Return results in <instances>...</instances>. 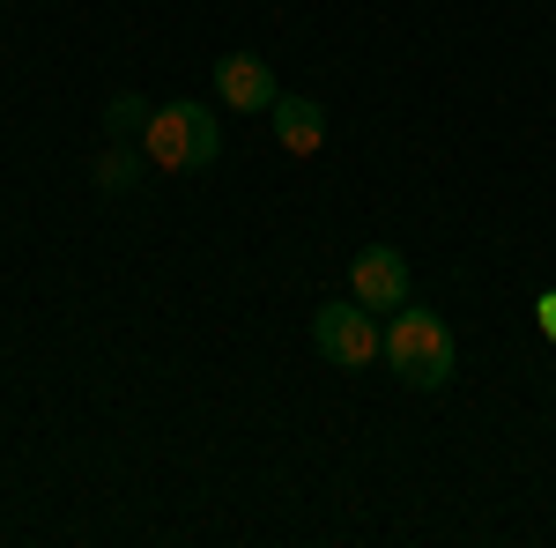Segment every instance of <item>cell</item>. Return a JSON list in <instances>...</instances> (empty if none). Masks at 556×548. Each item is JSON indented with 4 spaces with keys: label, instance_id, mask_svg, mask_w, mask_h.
<instances>
[{
    "label": "cell",
    "instance_id": "cell-6",
    "mask_svg": "<svg viewBox=\"0 0 556 548\" xmlns=\"http://www.w3.org/2000/svg\"><path fill=\"white\" fill-rule=\"evenodd\" d=\"M267 119H275V141H282L290 156H319V141H327V112H319V97H290V89H282Z\"/></svg>",
    "mask_w": 556,
    "mask_h": 548
},
{
    "label": "cell",
    "instance_id": "cell-3",
    "mask_svg": "<svg viewBox=\"0 0 556 548\" xmlns=\"http://www.w3.org/2000/svg\"><path fill=\"white\" fill-rule=\"evenodd\" d=\"M312 348L334 364V371H364V364H379L386 356V334H379V311L371 304H319V319H312Z\"/></svg>",
    "mask_w": 556,
    "mask_h": 548
},
{
    "label": "cell",
    "instance_id": "cell-8",
    "mask_svg": "<svg viewBox=\"0 0 556 548\" xmlns=\"http://www.w3.org/2000/svg\"><path fill=\"white\" fill-rule=\"evenodd\" d=\"M534 319H542V334L556 341V290H542V296H534Z\"/></svg>",
    "mask_w": 556,
    "mask_h": 548
},
{
    "label": "cell",
    "instance_id": "cell-1",
    "mask_svg": "<svg viewBox=\"0 0 556 548\" xmlns=\"http://www.w3.org/2000/svg\"><path fill=\"white\" fill-rule=\"evenodd\" d=\"M386 371L401 385H416V393L453 385V334H445V319L424 311V304L386 311Z\"/></svg>",
    "mask_w": 556,
    "mask_h": 548
},
{
    "label": "cell",
    "instance_id": "cell-2",
    "mask_svg": "<svg viewBox=\"0 0 556 548\" xmlns=\"http://www.w3.org/2000/svg\"><path fill=\"white\" fill-rule=\"evenodd\" d=\"M141 156H149L156 170H208L215 156H223V127H215V112L201 104V97H172V104L149 112Z\"/></svg>",
    "mask_w": 556,
    "mask_h": 548
},
{
    "label": "cell",
    "instance_id": "cell-7",
    "mask_svg": "<svg viewBox=\"0 0 556 548\" xmlns=\"http://www.w3.org/2000/svg\"><path fill=\"white\" fill-rule=\"evenodd\" d=\"M97 186H104V193H119V186H134V156H127V149H112V156H104V170H97Z\"/></svg>",
    "mask_w": 556,
    "mask_h": 548
},
{
    "label": "cell",
    "instance_id": "cell-5",
    "mask_svg": "<svg viewBox=\"0 0 556 548\" xmlns=\"http://www.w3.org/2000/svg\"><path fill=\"white\" fill-rule=\"evenodd\" d=\"M208 82L230 112H275V97H282V89H275V67H267L260 52H223Z\"/></svg>",
    "mask_w": 556,
    "mask_h": 548
},
{
    "label": "cell",
    "instance_id": "cell-4",
    "mask_svg": "<svg viewBox=\"0 0 556 548\" xmlns=\"http://www.w3.org/2000/svg\"><path fill=\"white\" fill-rule=\"evenodd\" d=\"M349 296L356 304H371V311H401L408 304V259L393 253V245H364V253L349 259Z\"/></svg>",
    "mask_w": 556,
    "mask_h": 548
}]
</instances>
